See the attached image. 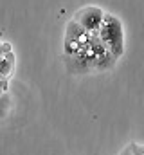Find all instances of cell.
Instances as JSON below:
<instances>
[{"label": "cell", "instance_id": "cell-1", "mask_svg": "<svg viewBox=\"0 0 144 155\" xmlns=\"http://www.w3.org/2000/svg\"><path fill=\"white\" fill-rule=\"evenodd\" d=\"M65 58L72 72H94L113 67L115 58L110 54L97 35L85 31L74 20L67 24L65 31Z\"/></svg>", "mask_w": 144, "mask_h": 155}, {"label": "cell", "instance_id": "cell-2", "mask_svg": "<svg viewBox=\"0 0 144 155\" xmlns=\"http://www.w3.org/2000/svg\"><path fill=\"white\" fill-rule=\"evenodd\" d=\"M97 36L115 60L123 56V52H124V31H123V24L117 16L106 13Z\"/></svg>", "mask_w": 144, "mask_h": 155}, {"label": "cell", "instance_id": "cell-3", "mask_svg": "<svg viewBox=\"0 0 144 155\" xmlns=\"http://www.w3.org/2000/svg\"><path fill=\"white\" fill-rule=\"evenodd\" d=\"M105 16H106V13L103 9H99L96 5H87V7H81L79 11H76V15H74L72 20L77 25H81L85 31L97 35L99 29H101V25H103Z\"/></svg>", "mask_w": 144, "mask_h": 155}, {"label": "cell", "instance_id": "cell-4", "mask_svg": "<svg viewBox=\"0 0 144 155\" xmlns=\"http://www.w3.org/2000/svg\"><path fill=\"white\" fill-rule=\"evenodd\" d=\"M13 63H15V56H13L11 47H9L7 51H4L0 54V78H5L7 79L11 69H13Z\"/></svg>", "mask_w": 144, "mask_h": 155}, {"label": "cell", "instance_id": "cell-5", "mask_svg": "<svg viewBox=\"0 0 144 155\" xmlns=\"http://www.w3.org/2000/svg\"><path fill=\"white\" fill-rule=\"evenodd\" d=\"M11 112V97L7 94L0 96V121H4Z\"/></svg>", "mask_w": 144, "mask_h": 155}, {"label": "cell", "instance_id": "cell-6", "mask_svg": "<svg viewBox=\"0 0 144 155\" xmlns=\"http://www.w3.org/2000/svg\"><path fill=\"white\" fill-rule=\"evenodd\" d=\"M133 155H144V144H137V143H130Z\"/></svg>", "mask_w": 144, "mask_h": 155}, {"label": "cell", "instance_id": "cell-7", "mask_svg": "<svg viewBox=\"0 0 144 155\" xmlns=\"http://www.w3.org/2000/svg\"><path fill=\"white\" fill-rule=\"evenodd\" d=\"M7 94V79L5 78H0V96Z\"/></svg>", "mask_w": 144, "mask_h": 155}, {"label": "cell", "instance_id": "cell-8", "mask_svg": "<svg viewBox=\"0 0 144 155\" xmlns=\"http://www.w3.org/2000/svg\"><path fill=\"white\" fill-rule=\"evenodd\" d=\"M119 155H133V152H132V146L128 144V146H126V148H124V150H123Z\"/></svg>", "mask_w": 144, "mask_h": 155}]
</instances>
